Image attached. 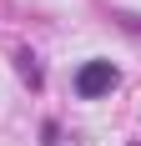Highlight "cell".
Returning <instances> with one entry per match:
<instances>
[{
    "label": "cell",
    "mask_w": 141,
    "mask_h": 146,
    "mask_svg": "<svg viewBox=\"0 0 141 146\" xmlns=\"http://www.w3.org/2000/svg\"><path fill=\"white\" fill-rule=\"evenodd\" d=\"M76 96L81 101H101V96H111L116 86H121V71H116L106 56H91V60H81V71H76Z\"/></svg>",
    "instance_id": "6da1fadb"
},
{
    "label": "cell",
    "mask_w": 141,
    "mask_h": 146,
    "mask_svg": "<svg viewBox=\"0 0 141 146\" xmlns=\"http://www.w3.org/2000/svg\"><path fill=\"white\" fill-rule=\"evenodd\" d=\"M131 146H141V141H131Z\"/></svg>",
    "instance_id": "3957f363"
},
{
    "label": "cell",
    "mask_w": 141,
    "mask_h": 146,
    "mask_svg": "<svg viewBox=\"0 0 141 146\" xmlns=\"http://www.w3.org/2000/svg\"><path fill=\"white\" fill-rule=\"evenodd\" d=\"M15 66H20V76H25L30 86L41 91V66H35V56H30V50H15Z\"/></svg>",
    "instance_id": "7a4b0ae2"
}]
</instances>
